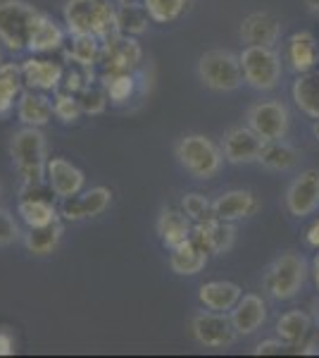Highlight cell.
<instances>
[{
	"instance_id": "obj_44",
	"label": "cell",
	"mask_w": 319,
	"mask_h": 358,
	"mask_svg": "<svg viewBox=\"0 0 319 358\" xmlns=\"http://www.w3.org/2000/svg\"><path fill=\"white\" fill-rule=\"evenodd\" d=\"M312 280H315V287L319 289V253L315 256V261H312Z\"/></svg>"
},
{
	"instance_id": "obj_15",
	"label": "cell",
	"mask_w": 319,
	"mask_h": 358,
	"mask_svg": "<svg viewBox=\"0 0 319 358\" xmlns=\"http://www.w3.org/2000/svg\"><path fill=\"white\" fill-rule=\"evenodd\" d=\"M45 184L57 199H69V196L84 192L86 177L77 165H72L65 158H48L45 165Z\"/></svg>"
},
{
	"instance_id": "obj_19",
	"label": "cell",
	"mask_w": 319,
	"mask_h": 358,
	"mask_svg": "<svg viewBox=\"0 0 319 358\" xmlns=\"http://www.w3.org/2000/svg\"><path fill=\"white\" fill-rule=\"evenodd\" d=\"M53 115V101L45 96V91L27 89L17 98V117L24 127H45Z\"/></svg>"
},
{
	"instance_id": "obj_13",
	"label": "cell",
	"mask_w": 319,
	"mask_h": 358,
	"mask_svg": "<svg viewBox=\"0 0 319 358\" xmlns=\"http://www.w3.org/2000/svg\"><path fill=\"white\" fill-rule=\"evenodd\" d=\"M319 208V170H305L286 189V210L293 217H307Z\"/></svg>"
},
{
	"instance_id": "obj_46",
	"label": "cell",
	"mask_w": 319,
	"mask_h": 358,
	"mask_svg": "<svg viewBox=\"0 0 319 358\" xmlns=\"http://www.w3.org/2000/svg\"><path fill=\"white\" fill-rule=\"evenodd\" d=\"M315 136L319 138V120H317V124H315Z\"/></svg>"
},
{
	"instance_id": "obj_18",
	"label": "cell",
	"mask_w": 319,
	"mask_h": 358,
	"mask_svg": "<svg viewBox=\"0 0 319 358\" xmlns=\"http://www.w3.org/2000/svg\"><path fill=\"white\" fill-rule=\"evenodd\" d=\"M22 69V82L34 91H57L62 84L65 65L48 57H29Z\"/></svg>"
},
{
	"instance_id": "obj_7",
	"label": "cell",
	"mask_w": 319,
	"mask_h": 358,
	"mask_svg": "<svg viewBox=\"0 0 319 358\" xmlns=\"http://www.w3.org/2000/svg\"><path fill=\"white\" fill-rule=\"evenodd\" d=\"M198 74L212 91H236L243 84L241 60L229 50H207L198 62Z\"/></svg>"
},
{
	"instance_id": "obj_16",
	"label": "cell",
	"mask_w": 319,
	"mask_h": 358,
	"mask_svg": "<svg viewBox=\"0 0 319 358\" xmlns=\"http://www.w3.org/2000/svg\"><path fill=\"white\" fill-rule=\"evenodd\" d=\"M260 210L258 196L248 189H231L219 196L217 201H212V213L217 220L224 222H239L246 217H253Z\"/></svg>"
},
{
	"instance_id": "obj_4",
	"label": "cell",
	"mask_w": 319,
	"mask_h": 358,
	"mask_svg": "<svg viewBox=\"0 0 319 358\" xmlns=\"http://www.w3.org/2000/svg\"><path fill=\"white\" fill-rule=\"evenodd\" d=\"M307 280V263L298 253H281L265 273V292L276 301H291L298 296Z\"/></svg>"
},
{
	"instance_id": "obj_21",
	"label": "cell",
	"mask_w": 319,
	"mask_h": 358,
	"mask_svg": "<svg viewBox=\"0 0 319 358\" xmlns=\"http://www.w3.org/2000/svg\"><path fill=\"white\" fill-rule=\"evenodd\" d=\"M267 320V303L258 294H243L239 303L231 308V322L239 334H253L265 325Z\"/></svg>"
},
{
	"instance_id": "obj_38",
	"label": "cell",
	"mask_w": 319,
	"mask_h": 358,
	"mask_svg": "<svg viewBox=\"0 0 319 358\" xmlns=\"http://www.w3.org/2000/svg\"><path fill=\"white\" fill-rule=\"evenodd\" d=\"M181 210L186 213V217L193 224H200V222H207V220H212L214 217V213H212V203L205 199L202 194L198 192H193V194H186L181 199Z\"/></svg>"
},
{
	"instance_id": "obj_5",
	"label": "cell",
	"mask_w": 319,
	"mask_h": 358,
	"mask_svg": "<svg viewBox=\"0 0 319 358\" xmlns=\"http://www.w3.org/2000/svg\"><path fill=\"white\" fill-rule=\"evenodd\" d=\"M177 158L184 170L195 179H212L222 170L224 153L217 148V143L202 134H188L179 141Z\"/></svg>"
},
{
	"instance_id": "obj_37",
	"label": "cell",
	"mask_w": 319,
	"mask_h": 358,
	"mask_svg": "<svg viewBox=\"0 0 319 358\" xmlns=\"http://www.w3.org/2000/svg\"><path fill=\"white\" fill-rule=\"evenodd\" d=\"M53 110H55V117L67 124H74L81 117V113H84L81 110V103H79L77 94H69V91H62V89L55 91Z\"/></svg>"
},
{
	"instance_id": "obj_40",
	"label": "cell",
	"mask_w": 319,
	"mask_h": 358,
	"mask_svg": "<svg viewBox=\"0 0 319 358\" xmlns=\"http://www.w3.org/2000/svg\"><path fill=\"white\" fill-rule=\"evenodd\" d=\"M20 239V224L15 222V217L8 210L0 208V246H10Z\"/></svg>"
},
{
	"instance_id": "obj_39",
	"label": "cell",
	"mask_w": 319,
	"mask_h": 358,
	"mask_svg": "<svg viewBox=\"0 0 319 358\" xmlns=\"http://www.w3.org/2000/svg\"><path fill=\"white\" fill-rule=\"evenodd\" d=\"M77 98H79V103H81V110H84L86 115H101V113H105L107 101H110L105 86H103V84H94V82L86 86L84 91H79Z\"/></svg>"
},
{
	"instance_id": "obj_26",
	"label": "cell",
	"mask_w": 319,
	"mask_h": 358,
	"mask_svg": "<svg viewBox=\"0 0 319 358\" xmlns=\"http://www.w3.org/2000/svg\"><path fill=\"white\" fill-rule=\"evenodd\" d=\"M293 101L307 117L319 120V69L300 72L298 82L293 84Z\"/></svg>"
},
{
	"instance_id": "obj_1",
	"label": "cell",
	"mask_w": 319,
	"mask_h": 358,
	"mask_svg": "<svg viewBox=\"0 0 319 358\" xmlns=\"http://www.w3.org/2000/svg\"><path fill=\"white\" fill-rule=\"evenodd\" d=\"M10 155L22 184H43L45 182V136L40 127H24L13 136Z\"/></svg>"
},
{
	"instance_id": "obj_24",
	"label": "cell",
	"mask_w": 319,
	"mask_h": 358,
	"mask_svg": "<svg viewBox=\"0 0 319 358\" xmlns=\"http://www.w3.org/2000/svg\"><path fill=\"white\" fill-rule=\"evenodd\" d=\"M207 261H210V253H207L205 248H200L193 239L184 241L181 246L172 248V253H170L172 273L181 275V277H191V275L202 273Z\"/></svg>"
},
{
	"instance_id": "obj_14",
	"label": "cell",
	"mask_w": 319,
	"mask_h": 358,
	"mask_svg": "<svg viewBox=\"0 0 319 358\" xmlns=\"http://www.w3.org/2000/svg\"><path fill=\"white\" fill-rule=\"evenodd\" d=\"M265 141L260 138L251 127H234V129L226 131L224 136V160L234 165H251L258 163L260 151H262Z\"/></svg>"
},
{
	"instance_id": "obj_23",
	"label": "cell",
	"mask_w": 319,
	"mask_h": 358,
	"mask_svg": "<svg viewBox=\"0 0 319 358\" xmlns=\"http://www.w3.org/2000/svg\"><path fill=\"white\" fill-rule=\"evenodd\" d=\"M243 296L241 287L236 282H226V280H214V282H205L198 292L200 303L205 306L207 310H217V313H229L239 299Z\"/></svg>"
},
{
	"instance_id": "obj_9",
	"label": "cell",
	"mask_w": 319,
	"mask_h": 358,
	"mask_svg": "<svg viewBox=\"0 0 319 358\" xmlns=\"http://www.w3.org/2000/svg\"><path fill=\"white\" fill-rule=\"evenodd\" d=\"M191 330H193L195 342L207 346V349H226L239 337L231 317L226 313H217V310L198 313L191 320Z\"/></svg>"
},
{
	"instance_id": "obj_12",
	"label": "cell",
	"mask_w": 319,
	"mask_h": 358,
	"mask_svg": "<svg viewBox=\"0 0 319 358\" xmlns=\"http://www.w3.org/2000/svg\"><path fill=\"white\" fill-rule=\"evenodd\" d=\"M110 203H112V192L105 187H94L86 189V192H79L69 199H62L60 206V217L67 222H81V220H91V217H98L107 210Z\"/></svg>"
},
{
	"instance_id": "obj_45",
	"label": "cell",
	"mask_w": 319,
	"mask_h": 358,
	"mask_svg": "<svg viewBox=\"0 0 319 358\" xmlns=\"http://www.w3.org/2000/svg\"><path fill=\"white\" fill-rule=\"evenodd\" d=\"M303 3H305L310 10H319V0H303Z\"/></svg>"
},
{
	"instance_id": "obj_32",
	"label": "cell",
	"mask_w": 319,
	"mask_h": 358,
	"mask_svg": "<svg viewBox=\"0 0 319 358\" xmlns=\"http://www.w3.org/2000/svg\"><path fill=\"white\" fill-rule=\"evenodd\" d=\"M22 82V69L13 62H3L0 65V117H5L15 108V101L24 89Z\"/></svg>"
},
{
	"instance_id": "obj_17",
	"label": "cell",
	"mask_w": 319,
	"mask_h": 358,
	"mask_svg": "<svg viewBox=\"0 0 319 358\" xmlns=\"http://www.w3.org/2000/svg\"><path fill=\"white\" fill-rule=\"evenodd\" d=\"M191 239L200 248H205L210 256H222V253H226L234 246L236 229H234V222H224V220L212 217V220H207V222L193 224Z\"/></svg>"
},
{
	"instance_id": "obj_34",
	"label": "cell",
	"mask_w": 319,
	"mask_h": 358,
	"mask_svg": "<svg viewBox=\"0 0 319 358\" xmlns=\"http://www.w3.org/2000/svg\"><path fill=\"white\" fill-rule=\"evenodd\" d=\"M91 82H94V67L81 65V62H74V60H67L65 74H62V84H60L62 91L79 94V91H84Z\"/></svg>"
},
{
	"instance_id": "obj_30",
	"label": "cell",
	"mask_w": 319,
	"mask_h": 358,
	"mask_svg": "<svg viewBox=\"0 0 319 358\" xmlns=\"http://www.w3.org/2000/svg\"><path fill=\"white\" fill-rule=\"evenodd\" d=\"M150 15L146 5H136L133 0L129 3H119V8L114 10V29L121 36H138L148 29Z\"/></svg>"
},
{
	"instance_id": "obj_20",
	"label": "cell",
	"mask_w": 319,
	"mask_h": 358,
	"mask_svg": "<svg viewBox=\"0 0 319 358\" xmlns=\"http://www.w3.org/2000/svg\"><path fill=\"white\" fill-rule=\"evenodd\" d=\"M281 36V24L269 13H253L243 20L241 38L248 45H274Z\"/></svg>"
},
{
	"instance_id": "obj_25",
	"label": "cell",
	"mask_w": 319,
	"mask_h": 358,
	"mask_svg": "<svg viewBox=\"0 0 319 358\" xmlns=\"http://www.w3.org/2000/svg\"><path fill=\"white\" fill-rule=\"evenodd\" d=\"M317 38L310 31H295L286 41V60L291 62L295 72H307L317 65Z\"/></svg>"
},
{
	"instance_id": "obj_31",
	"label": "cell",
	"mask_w": 319,
	"mask_h": 358,
	"mask_svg": "<svg viewBox=\"0 0 319 358\" xmlns=\"http://www.w3.org/2000/svg\"><path fill=\"white\" fill-rule=\"evenodd\" d=\"M312 330V320L305 310H288L276 322V337L286 346H300Z\"/></svg>"
},
{
	"instance_id": "obj_47",
	"label": "cell",
	"mask_w": 319,
	"mask_h": 358,
	"mask_svg": "<svg viewBox=\"0 0 319 358\" xmlns=\"http://www.w3.org/2000/svg\"><path fill=\"white\" fill-rule=\"evenodd\" d=\"M119 3H129V0H119Z\"/></svg>"
},
{
	"instance_id": "obj_36",
	"label": "cell",
	"mask_w": 319,
	"mask_h": 358,
	"mask_svg": "<svg viewBox=\"0 0 319 358\" xmlns=\"http://www.w3.org/2000/svg\"><path fill=\"white\" fill-rule=\"evenodd\" d=\"M143 5H146L150 20L158 22V24L179 20L186 10V0H143Z\"/></svg>"
},
{
	"instance_id": "obj_42",
	"label": "cell",
	"mask_w": 319,
	"mask_h": 358,
	"mask_svg": "<svg viewBox=\"0 0 319 358\" xmlns=\"http://www.w3.org/2000/svg\"><path fill=\"white\" fill-rule=\"evenodd\" d=\"M15 337L10 330H0V356H13L15 354Z\"/></svg>"
},
{
	"instance_id": "obj_10",
	"label": "cell",
	"mask_w": 319,
	"mask_h": 358,
	"mask_svg": "<svg viewBox=\"0 0 319 358\" xmlns=\"http://www.w3.org/2000/svg\"><path fill=\"white\" fill-rule=\"evenodd\" d=\"M17 215L27 227H43V224L60 220V210L43 192V184H22Z\"/></svg>"
},
{
	"instance_id": "obj_48",
	"label": "cell",
	"mask_w": 319,
	"mask_h": 358,
	"mask_svg": "<svg viewBox=\"0 0 319 358\" xmlns=\"http://www.w3.org/2000/svg\"><path fill=\"white\" fill-rule=\"evenodd\" d=\"M0 65H3V55H0Z\"/></svg>"
},
{
	"instance_id": "obj_8",
	"label": "cell",
	"mask_w": 319,
	"mask_h": 358,
	"mask_svg": "<svg viewBox=\"0 0 319 358\" xmlns=\"http://www.w3.org/2000/svg\"><path fill=\"white\" fill-rule=\"evenodd\" d=\"M143 60L141 45L133 41V36H121V34H112L103 43V55H101V69L103 77L107 74H126L133 72Z\"/></svg>"
},
{
	"instance_id": "obj_2",
	"label": "cell",
	"mask_w": 319,
	"mask_h": 358,
	"mask_svg": "<svg viewBox=\"0 0 319 358\" xmlns=\"http://www.w3.org/2000/svg\"><path fill=\"white\" fill-rule=\"evenodd\" d=\"M65 24L72 36L89 34V36L110 38L112 34H117L114 8L107 0H67Z\"/></svg>"
},
{
	"instance_id": "obj_6",
	"label": "cell",
	"mask_w": 319,
	"mask_h": 358,
	"mask_svg": "<svg viewBox=\"0 0 319 358\" xmlns=\"http://www.w3.org/2000/svg\"><path fill=\"white\" fill-rule=\"evenodd\" d=\"M243 82L255 91L276 89L281 79V57L272 45H246L239 55Z\"/></svg>"
},
{
	"instance_id": "obj_3",
	"label": "cell",
	"mask_w": 319,
	"mask_h": 358,
	"mask_svg": "<svg viewBox=\"0 0 319 358\" xmlns=\"http://www.w3.org/2000/svg\"><path fill=\"white\" fill-rule=\"evenodd\" d=\"M40 13L24 0H0V43L13 53L29 48Z\"/></svg>"
},
{
	"instance_id": "obj_11",
	"label": "cell",
	"mask_w": 319,
	"mask_h": 358,
	"mask_svg": "<svg viewBox=\"0 0 319 358\" xmlns=\"http://www.w3.org/2000/svg\"><path fill=\"white\" fill-rule=\"evenodd\" d=\"M248 127H251L262 141L286 138V134H288L286 106H283V103H276V101L255 103L251 110H248Z\"/></svg>"
},
{
	"instance_id": "obj_43",
	"label": "cell",
	"mask_w": 319,
	"mask_h": 358,
	"mask_svg": "<svg viewBox=\"0 0 319 358\" xmlns=\"http://www.w3.org/2000/svg\"><path fill=\"white\" fill-rule=\"evenodd\" d=\"M305 241H307V246H312V248H319V220H315L307 227V232H305Z\"/></svg>"
},
{
	"instance_id": "obj_35",
	"label": "cell",
	"mask_w": 319,
	"mask_h": 358,
	"mask_svg": "<svg viewBox=\"0 0 319 358\" xmlns=\"http://www.w3.org/2000/svg\"><path fill=\"white\" fill-rule=\"evenodd\" d=\"M103 86H105L110 101L119 106V103H126L133 96V89H136V79H133V72L107 74V77H103Z\"/></svg>"
},
{
	"instance_id": "obj_29",
	"label": "cell",
	"mask_w": 319,
	"mask_h": 358,
	"mask_svg": "<svg viewBox=\"0 0 319 358\" xmlns=\"http://www.w3.org/2000/svg\"><path fill=\"white\" fill-rule=\"evenodd\" d=\"M298 158L300 155L291 143L283 141V138H276V141H265L258 163L272 172H286V170H291V167H295Z\"/></svg>"
},
{
	"instance_id": "obj_28",
	"label": "cell",
	"mask_w": 319,
	"mask_h": 358,
	"mask_svg": "<svg viewBox=\"0 0 319 358\" xmlns=\"http://www.w3.org/2000/svg\"><path fill=\"white\" fill-rule=\"evenodd\" d=\"M62 234H65V227L60 220L43 224V227H29V232L24 234V246L34 256H50L60 246Z\"/></svg>"
},
{
	"instance_id": "obj_22",
	"label": "cell",
	"mask_w": 319,
	"mask_h": 358,
	"mask_svg": "<svg viewBox=\"0 0 319 358\" xmlns=\"http://www.w3.org/2000/svg\"><path fill=\"white\" fill-rule=\"evenodd\" d=\"M155 229H158V236H160L162 244L172 251V248L181 246L184 241L191 239L193 222L188 220L184 210H177V208H165V210L160 213Z\"/></svg>"
},
{
	"instance_id": "obj_27",
	"label": "cell",
	"mask_w": 319,
	"mask_h": 358,
	"mask_svg": "<svg viewBox=\"0 0 319 358\" xmlns=\"http://www.w3.org/2000/svg\"><path fill=\"white\" fill-rule=\"evenodd\" d=\"M65 45V31L57 24L55 20H50L48 15H40L36 27H34L31 41H29V48L31 53H53V50H60Z\"/></svg>"
},
{
	"instance_id": "obj_41",
	"label": "cell",
	"mask_w": 319,
	"mask_h": 358,
	"mask_svg": "<svg viewBox=\"0 0 319 358\" xmlns=\"http://www.w3.org/2000/svg\"><path fill=\"white\" fill-rule=\"evenodd\" d=\"M286 349V344L281 339H267V342H260L255 346V356H267V354H281Z\"/></svg>"
},
{
	"instance_id": "obj_33",
	"label": "cell",
	"mask_w": 319,
	"mask_h": 358,
	"mask_svg": "<svg viewBox=\"0 0 319 358\" xmlns=\"http://www.w3.org/2000/svg\"><path fill=\"white\" fill-rule=\"evenodd\" d=\"M103 43H105V38L89 36V34H79V36L72 38V45H69V50H67V60L96 67L98 62H101V55H103Z\"/></svg>"
}]
</instances>
